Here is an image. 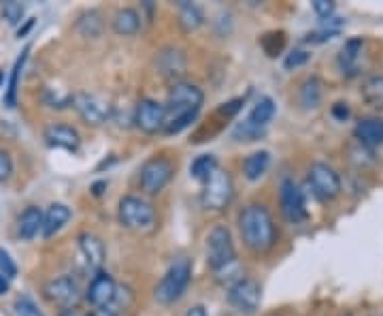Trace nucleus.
<instances>
[{"mask_svg": "<svg viewBox=\"0 0 383 316\" xmlns=\"http://www.w3.org/2000/svg\"><path fill=\"white\" fill-rule=\"evenodd\" d=\"M204 103V92L196 84L188 82H175L168 90L166 99V135H177L192 127V122L198 117L200 107Z\"/></svg>", "mask_w": 383, "mask_h": 316, "instance_id": "obj_1", "label": "nucleus"}, {"mask_svg": "<svg viewBox=\"0 0 383 316\" xmlns=\"http://www.w3.org/2000/svg\"><path fill=\"white\" fill-rule=\"evenodd\" d=\"M239 231L243 237V244L255 252L262 254L269 252L277 242V227L266 206L251 203L243 208L239 214Z\"/></svg>", "mask_w": 383, "mask_h": 316, "instance_id": "obj_2", "label": "nucleus"}, {"mask_svg": "<svg viewBox=\"0 0 383 316\" xmlns=\"http://www.w3.org/2000/svg\"><path fill=\"white\" fill-rule=\"evenodd\" d=\"M117 218L123 229L135 231V233H151L158 224L153 206L137 194L121 196L119 206H117Z\"/></svg>", "mask_w": 383, "mask_h": 316, "instance_id": "obj_3", "label": "nucleus"}, {"mask_svg": "<svg viewBox=\"0 0 383 316\" xmlns=\"http://www.w3.org/2000/svg\"><path fill=\"white\" fill-rule=\"evenodd\" d=\"M192 280V263L190 259L181 257L177 261L170 263L166 273L162 275V280L156 287V299L164 306L175 303L183 297Z\"/></svg>", "mask_w": 383, "mask_h": 316, "instance_id": "obj_4", "label": "nucleus"}, {"mask_svg": "<svg viewBox=\"0 0 383 316\" xmlns=\"http://www.w3.org/2000/svg\"><path fill=\"white\" fill-rule=\"evenodd\" d=\"M236 261L239 259H236L230 229L224 224L213 227L206 235V263H209L211 271L216 273V271H220Z\"/></svg>", "mask_w": 383, "mask_h": 316, "instance_id": "obj_5", "label": "nucleus"}, {"mask_svg": "<svg viewBox=\"0 0 383 316\" xmlns=\"http://www.w3.org/2000/svg\"><path fill=\"white\" fill-rule=\"evenodd\" d=\"M234 199V182L228 171L218 169L204 184L200 192V203L209 212H222Z\"/></svg>", "mask_w": 383, "mask_h": 316, "instance_id": "obj_6", "label": "nucleus"}, {"mask_svg": "<svg viewBox=\"0 0 383 316\" xmlns=\"http://www.w3.org/2000/svg\"><path fill=\"white\" fill-rule=\"evenodd\" d=\"M175 175V165L166 156H153L143 163L139 171V186L145 194L162 192Z\"/></svg>", "mask_w": 383, "mask_h": 316, "instance_id": "obj_7", "label": "nucleus"}, {"mask_svg": "<svg viewBox=\"0 0 383 316\" xmlns=\"http://www.w3.org/2000/svg\"><path fill=\"white\" fill-rule=\"evenodd\" d=\"M309 186L313 190V194L317 196L320 201H332L336 199V196L340 194V188H343V184H340V175L326 163H313L309 167Z\"/></svg>", "mask_w": 383, "mask_h": 316, "instance_id": "obj_8", "label": "nucleus"}, {"mask_svg": "<svg viewBox=\"0 0 383 316\" xmlns=\"http://www.w3.org/2000/svg\"><path fill=\"white\" fill-rule=\"evenodd\" d=\"M43 295L45 299L62 310H75L81 301L79 285L70 278V275H56V278L47 280L43 287Z\"/></svg>", "mask_w": 383, "mask_h": 316, "instance_id": "obj_9", "label": "nucleus"}, {"mask_svg": "<svg viewBox=\"0 0 383 316\" xmlns=\"http://www.w3.org/2000/svg\"><path fill=\"white\" fill-rule=\"evenodd\" d=\"M73 107L79 113L81 120L90 127L105 124L113 113V109L107 101H103L100 96H94V94H85V92H79L73 96Z\"/></svg>", "mask_w": 383, "mask_h": 316, "instance_id": "obj_10", "label": "nucleus"}, {"mask_svg": "<svg viewBox=\"0 0 383 316\" xmlns=\"http://www.w3.org/2000/svg\"><path fill=\"white\" fill-rule=\"evenodd\" d=\"M228 301L239 312L253 314L262 303V287L251 278H241L239 282L228 287Z\"/></svg>", "mask_w": 383, "mask_h": 316, "instance_id": "obj_11", "label": "nucleus"}, {"mask_svg": "<svg viewBox=\"0 0 383 316\" xmlns=\"http://www.w3.org/2000/svg\"><path fill=\"white\" fill-rule=\"evenodd\" d=\"M133 122L147 135L160 133L166 127V105L153 99H141L135 107Z\"/></svg>", "mask_w": 383, "mask_h": 316, "instance_id": "obj_12", "label": "nucleus"}, {"mask_svg": "<svg viewBox=\"0 0 383 316\" xmlns=\"http://www.w3.org/2000/svg\"><path fill=\"white\" fill-rule=\"evenodd\" d=\"M279 199H281V212L290 222H303L307 220L309 212H307V201H305V192L301 190L294 180L285 178L281 182V192H279Z\"/></svg>", "mask_w": 383, "mask_h": 316, "instance_id": "obj_13", "label": "nucleus"}, {"mask_svg": "<svg viewBox=\"0 0 383 316\" xmlns=\"http://www.w3.org/2000/svg\"><path fill=\"white\" fill-rule=\"evenodd\" d=\"M85 299L94 308H111V303L117 299V282L113 275L105 269L96 271L85 291Z\"/></svg>", "mask_w": 383, "mask_h": 316, "instance_id": "obj_14", "label": "nucleus"}, {"mask_svg": "<svg viewBox=\"0 0 383 316\" xmlns=\"http://www.w3.org/2000/svg\"><path fill=\"white\" fill-rule=\"evenodd\" d=\"M79 250L85 259V265L94 271H100L103 265H105V259H107V248H105V242L100 240L98 235L94 233H81L79 235Z\"/></svg>", "mask_w": 383, "mask_h": 316, "instance_id": "obj_15", "label": "nucleus"}, {"mask_svg": "<svg viewBox=\"0 0 383 316\" xmlns=\"http://www.w3.org/2000/svg\"><path fill=\"white\" fill-rule=\"evenodd\" d=\"M43 137H45L47 145L60 148V150H66V152H77L79 145H81L79 133L73 127H66V124H52V127H47L45 133H43Z\"/></svg>", "mask_w": 383, "mask_h": 316, "instance_id": "obj_16", "label": "nucleus"}, {"mask_svg": "<svg viewBox=\"0 0 383 316\" xmlns=\"http://www.w3.org/2000/svg\"><path fill=\"white\" fill-rule=\"evenodd\" d=\"M354 137L368 150L383 145V120L381 117H362L354 129Z\"/></svg>", "mask_w": 383, "mask_h": 316, "instance_id": "obj_17", "label": "nucleus"}, {"mask_svg": "<svg viewBox=\"0 0 383 316\" xmlns=\"http://www.w3.org/2000/svg\"><path fill=\"white\" fill-rule=\"evenodd\" d=\"M70 218H73V212H70L68 206H64V203H52L47 208V212L43 214V231H40L43 237H45V240H50V237H54L56 233H60L68 224Z\"/></svg>", "mask_w": 383, "mask_h": 316, "instance_id": "obj_18", "label": "nucleus"}, {"mask_svg": "<svg viewBox=\"0 0 383 316\" xmlns=\"http://www.w3.org/2000/svg\"><path fill=\"white\" fill-rule=\"evenodd\" d=\"M156 64L166 79H177L179 75L186 73V56L181 50H175V48L162 50L156 58Z\"/></svg>", "mask_w": 383, "mask_h": 316, "instance_id": "obj_19", "label": "nucleus"}, {"mask_svg": "<svg viewBox=\"0 0 383 316\" xmlns=\"http://www.w3.org/2000/svg\"><path fill=\"white\" fill-rule=\"evenodd\" d=\"M43 212L40 208H36V206H28L22 214H20V218H17V235L22 237L24 242H30V240H34V237L43 231Z\"/></svg>", "mask_w": 383, "mask_h": 316, "instance_id": "obj_20", "label": "nucleus"}, {"mask_svg": "<svg viewBox=\"0 0 383 316\" xmlns=\"http://www.w3.org/2000/svg\"><path fill=\"white\" fill-rule=\"evenodd\" d=\"M275 111H277L275 101L271 96H262V99H258V103L251 107L249 115L245 117V122L255 127V129H266L269 122L275 117Z\"/></svg>", "mask_w": 383, "mask_h": 316, "instance_id": "obj_21", "label": "nucleus"}, {"mask_svg": "<svg viewBox=\"0 0 383 316\" xmlns=\"http://www.w3.org/2000/svg\"><path fill=\"white\" fill-rule=\"evenodd\" d=\"M271 167V152L269 150H260V152H253L245 158L243 163V175L249 182H258Z\"/></svg>", "mask_w": 383, "mask_h": 316, "instance_id": "obj_22", "label": "nucleus"}, {"mask_svg": "<svg viewBox=\"0 0 383 316\" xmlns=\"http://www.w3.org/2000/svg\"><path fill=\"white\" fill-rule=\"evenodd\" d=\"M141 28V15L137 9L123 7L113 15V30L119 36H135Z\"/></svg>", "mask_w": 383, "mask_h": 316, "instance_id": "obj_23", "label": "nucleus"}, {"mask_svg": "<svg viewBox=\"0 0 383 316\" xmlns=\"http://www.w3.org/2000/svg\"><path fill=\"white\" fill-rule=\"evenodd\" d=\"M177 11H179V26L183 28V32H194L204 24V13L198 5L188 3V0H179L177 3Z\"/></svg>", "mask_w": 383, "mask_h": 316, "instance_id": "obj_24", "label": "nucleus"}, {"mask_svg": "<svg viewBox=\"0 0 383 316\" xmlns=\"http://www.w3.org/2000/svg\"><path fill=\"white\" fill-rule=\"evenodd\" d=\"M218 169H220L218 158L213 156V154H200V156L194 158L192 165H190L192 178H194L196 182H200V184H204V182H206L213 173H216Z\"/></svg>", "mask_w": 383, "mask_h": 316, "instance_id": "obj_25", "label": "nucleus"}, {"mask_svg": "<svg viewBox=\"0 0 383 316\" xmlns=\"http://www.w3.org/2000/svg\"><path fill=\"white\" fill-rule=\"evenodd\" d=\"M28 54H30V48H26L24 52H22V56L15 60V64H13V69H11V79H9V86H7V92H5V105L9 107V109H13L15 105H17V84H20V73H22V69H24V64H26V60H28Z\"/></svg>", "mask_w": 383, "mask_h": 316, "instance_id": "obj_26", "label": "nucleus"}, {"mask_svg": "<svg viewBox=\"0 0 383 316\" xmlns=\"http://www.w3.org/2000/svg\"><path fill=\"white\" fill-rule=\"evenodd\" d=\"M362 96L370 107L383 109V77L381 75H373L366 79L362 84Z\"/></svg>", "mask_w": 383, "mask_h": 316, "instance_id": "obj_27", "label": "nucleus"}, {"mask_svg": "<svg viewBox=\"0 0 383 316\" xmlns=\"http://www.w3.org/2000/svg\"><path fill=\"white\" fill-rule=\"evenodd\" d=\"M322 101V82L317 77L305 79V84L301 86V103L307 109H315Z\"/></svg>", "mask_w": 383, "mask_h": 316, "instance_id": "obj_28", "label": "nucleus"}, {"mask_svg": "<svg viewBox=\"0 0 383 316\" xmlns=\"http://www.w3.org/2000/svg\"><path fill=\"white\" fill-rule=\"evenodd\" d=\"M77 30L83 34V36H90V38H96L100 36L103 32V17L98 11H88L83 13L79 20H77Z\"/></svg>", "mask_w": 383, "mask_h": 316, "instance_id": "obj_29", "label": "nucleus"}, {"mask_svg": "<svg viewBox=\"0 0 383 316\" xmlns=\"http://www.w3.org/2000/svg\"><path fill=\"white\" fill-rule=\"evenodd\" d=\"M260 45H262V50L266 52V56H277L281 50H283V45H285V32H269V34H264L262 38H260Z\"/></svg>", "mask_w": 383, "mask_h": 316, "instance_id": "obj_30", "label": "nucleus"}, {"mask_svg": "<svg viewBox=\"0 0 383 316\" xmlns=\"http://www.w3.org/2000/svg\"><path fill=\"white\" fill-rule=\"evenodd\" d=\"M362 38H350V41L345 43V48L340 50V64H343L345 69H350V66H354L356 64V60H358V56H360V52H362Z\"/></svg>", "mask_w": 383, "mask_h": 316, "instance_id": "obj_31", "label": "nucleus"}, {"mask_svg": "<svg viewBox=\"0 0 383 316\" xmlns=\"http://www.w3.org/2000/svg\"><path fill=\"white\" fill-rule=\"evenodd\" d=\"M262 135H264V129H255V127L247 124L245 120L239 122L232 131V137L236 141H255V139H260Z\"/></svg>", "mask_w": 383, "mask_h": 316, "instance_id": "obj_32", "label": "nucleus"}, {"mask_svg": "<svg viewBox=\"0 0 383 316\" xmlns=\"http://www.w3.org/2000/svg\"><path fill=\"white\" fill-rule=\"evenodd\" d=\"M0 11H3V17L11 24V26H17L24 17V5L17 3V0H7V3H3V7H0Z\"/></svg>", "mask_w": 383, "mask_h": 316, "instance_id": "obj_33", "label": "nucleus"}, {"mask_svg": "<svg viewBox=\"0 0 383 316\" xmlns=\"http://www.w3.org/2000/svg\"><path fill=\"white\" fill-rule=\"evenodd\" d=\"M309 60H311V54H309V52H305V50H294V52H290V54L285 56L283 66H285L287 71H292V69H298V66L307 64Z\"/></svg>", "mask_w": 383, "mask_h": 316, "instance_id": "obj_34", "label": "nucleus"}, {"mask_svg": "<svg viewBox=\"0 0 383 316\" xmlns=\"http://www.w3.org/2000/svg\"><path fill=\"white\" fill-rule=\"evenodd\" d=\"M0 273H3L5 278H9V280H13L17 275V265L5 248H0Z\"/></svg>", "mask_w": 383, "mask_h": 316, "instance_id": "obj_35", "label": "nucleus"}, {"mask_svg": "<svg viewBox=\"0 0 383 316\" xmlns=\"http://www.w3.org/2000/svg\"><path fill=\"white\" fill-rule=\"evenodd\" d=\"M15 310H17V314L20 316H45V314H43L38 308H36V303L30 299V297H20L17 301H15Z\"/></svg>", "mask_w": 383, "mask_h": 316, "instance_id": "obj_36", "label": "nucleus"}, {"mask_svg": "<svg viewBox=\"0 0 383 316\" xmlns=\"http://www.w3.org/2000/svg\"><path fill=\"white\" fill-rule=\"evenodd\" d=\"M45 103H47V107H52V109H64V107H68V105H73V94H54L52 90H47L45 92Z\"/></svg>", "mask_w": 383, "mask_h": 316, "instance_id": "obj_37", "label": "nucleus"}, {"mask_svg": "<svg viewBox=\"0 0 383 316\" xmlns=\"http://www.w3.org/2000/svg\"><path fill=\"white\" fill-rule=\"evenodd\" d=\"M11 175H13V161H11V156H9V152L0 150V184L7 182Z\"/></svg>", "mask_w": 383, "mask_h": 316, "instance_id": "obj_38", "label": "nucleus"}, {"mask_svg": "<svg viewBox=\"0 0 383 316\" xmlns=\"http://www.w3.org/2000/svg\"><path fill=\"white\" fill-rule=\"evenodd\" d=\"M338 34V30H334V28H324V30H320V32H309L307 36H305V41L307 43H326V41H330V38H334Z\"/></svg>", "mask_w": 383, "mask_h": 316, "instance_id": "obj_39", "label": "nucleus"}, {"mask_svg": "<svg viewBox=\"0 0 383 316\" xmlns=\"http://www.w3.org/2000/svg\"><path fill=\"white\" fill-rule=\"evenodd\" d=\"M336 5L332 3V0H313V11L322 17V20H328L332 17Z\"/></svg>", "mask_w": 383, "mask_h": 316, "instance_id": "obj_40", "label": "nucleus"}, {"mask_svg": "<svg viewBox=\"0 0 383 316\" xmlns=\"http://www.w3.org/2000/svg\"><path fill=\"white\" fill-rule=\"evenodd\" d=\"M243 105H245V99H232V101L224 103V105L218 109V113L224 115V117H232V115H236V113L243 109Z\"/></svg>", "mask_w": 383, "mask_h": 316, "instance_id": "obj_41", "label": "nucleus"}, {"mask_svg": "<svg viewBox=\"0 0 383 316\" xmlns=\"http://www.w3.org/2000/svg\"><path fill=\"white\" fill-rule=\"evenodd\" d=\"M332 115L336 117L338 122H345L347 117L352 115V109H350V105H347V103L338 101V103H334V105H332Z\"/></svg>", "mask_w": 383, "mask_h": 316, "instance_id": "obj_42", "label": "nucleus"}, {"mask_svg": "<svg viewBox=\"0 0 383 316\" xmlns=\"http://www.w3.org/2000/svg\"><path fill=\"white\" fill-rule=\"evenodd\" d=\"M186 316H209V312H206L204 306H192V308L186 312Z\"/></svg>", "mask_w": 383, "mask_h": 316, "instance_id": "obj_43", "label": "nucleus"}, {"mask_svg": "<svg viewBox=\"0 0 383 316\" xmlns=\"http://www.w3.org/2000/svg\"><path fill=\"white\" fill-rule=\"evenodd\" d=\"M88 316H115V312L111 308H94Z\"/></svg>", "mask_w": 383, "mask_h": 316, "instance_id": "obj_44", "label": "nucleus"}, {"mask_svg": "<svg viewBox=\"0 0 383 316\" xmlns=\"http://www.w3.org/2000/svg\"><path fill=\"white\" fill-rule=\"evenodd\" d=\"M9 289H11L9 278H5V275L0 273V295H7V293H9Z\"/></svg>", "mask_w": 383, "mask_h": 316, "instance_id": "obj_45", "label": "nucleus"}, {"mask_svg": "<svg viewBox=\"0 0 383 316\" xmlns=\"http://www.w3.org/2000/svg\"><path fill=\"white\" fill-rule=\"evenodd\" d=\"M105 188H107V182L103 180V182H96V184L92 186V192H94L96 196H100V194L105 192Z\"/></svg>", "mask_w": 383, "mask_h": 316, "instance_id": "obj_46", "label": "nucleus"}, {"mask_svg": "<svg viewBox=\"0 0 383 316\" xmlns=\"http://www.w3.org/2000/svg\"><path fill=\"white\" fill-rule=\"evenodd\" d=\"M58 316H81V314H79L77 310H62Z\"/></svg>", "mask_w": 383, "mask_h": 316, "instance_id": "obj_47", "label": "nucleus"}, {"mask_svg": "<svg viewBox=\"0 0 383 316\" xmlns=\"http://www.w3.org/2000/svg\"><path fill=\"white\" fill-rule=\"evenodd\" d=\"M0 79H3V73H0Z\"/></svg>", "mask_w": 383, "mask_h": 316, "instance_id": "obj_48", "label": "nucleus"}, {"mask_svg": "<svg viewBox=\"0 0 383 316\" xmlns=\"http://www.w3.org/2000/svg\"><path fill=\"white\" fill-rule=\"evenodd\" d=\"M343 316H352V314H343Z\"/></svg>", "mask_w": 383, "mask_h": 316, "instance_id": "obj_49", "label": "nucleus"}, {"mask_svg": "<svg viewBox=\"0 0 383 316\" xmlns=\"http://www.w3.org/2000/svg\"><path fill=\"white\" fill-rule=\"evenodd\" d=\"M381 316H383V314H381Z\"/></svg>", "mask_w": 383, "mask_h": 316, "instance_id": "obj_50", "label": "nucleus"}]
</instances>
